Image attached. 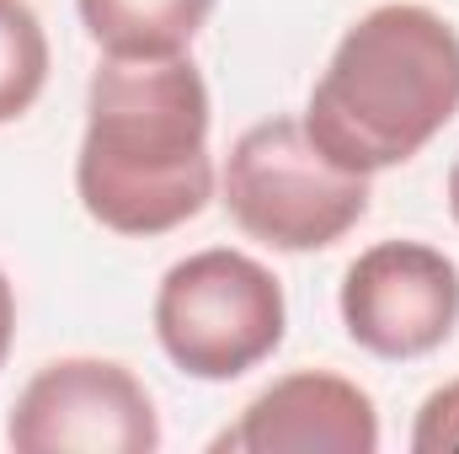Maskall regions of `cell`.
<instances>
[{
	"label": "cell",
	"mask_w": 459,
	"mask_h": 454,
	"mask_svg": "<svg viewBox=\"0 0 459 454\" xmlns=\"http://www.w3.org/2000/svg\"><path fill=\"white\" fill-rule=\"evenodd\" d=\"M289 305L283 284L246 251L209 246L177 262L155 294V337L193 380H235L273 358Z\"/></svg>",
	"instance_id": "cell-4"
},
{
	"label": "cell",
	"mask_w": 459,
	"mask_h": 454,
	"mask_svg": "<svg viewBox=\"0 0 459 454\" xmlns=\"http://www.w3.org/2000/svg\"><path fill=\"white\" fill-rule=\"evenodd\" d=\"M225 204L262 246L321 251L368 214V177L332 166L299 118H267L230 144Z\"/></svg>",
	"instance_id": "cell-3"
},
{
	"label": "cell",
	"mask_w": 459,
	"mask_h": 454,
	"mask_svg": "<svg viewBox=\"0 0 459 454\" xmlns=\"http://www.w3.org/2000/svg\"><path fill=\"white\" fill-rule=\"evenodd\" d=\"M86 32L117 59H171L187 54L214 0H75Z\"/></svg>",
	"instance_id": "cell-8"
},
{
	"label": "cell",
	"mask_w": 459,
	"mask_h": 454,
	"mask_svg": "<svg viewBox=\"0 0 459 454\" xmlns=\"http://www.w3.org/2000/svg\"><path fill=\"white\" fill-rule=\"evenodd\" d=\"M48 81V38L27 0H0V123L22 118Z\"/></svg>",
	"instance_id": "cell-9"
},
{
	"label": "cell",
	"mask_w": 459,
	"mask_h": 454,
	"mask_svg": "<svg viewBox=\"0 0 459 454\" xmlns=\"http://www.w3.org/2000/svg\"><path fill=\"white\" fill-rule=\"evenodd\" d=\"M347 337L374 358H422L459 321V267L422 240H379L342 278Z\"/></svg>",
	"instance_id": "cell-6"
},
{
	"label": "cell",
	"mask_w": 459,
	"mask_h": 454,
	"mask_svg": "<svg viewBox=\"0 0 459 454\" xmlns=\"http://www.w3.org/2000/svg\"><path fill=\"white\" fill-rule=\"evenodd\" d=\"M11 337H16V294L0 273V369H5V353H11Z\"/></svg>",
	"instance_id": "cell-11"
},
{
	"label": "cell",
	"mask_w": 459,
	"mask_h": 454,
	"mask_svg": "<svg viewBox=\"0 0 459 454\" xmlns=\"http://www.w3.org/2000/svg\"><path fill=\"white\" fill-rule=\"evenodd\" d=\"M459 113V32L417 0L358 16L310 92L305 134L358 177L411 161Z\"/></svg>",
	"instance_id": "cell-2"
},
{
	"label": "cell",
	"mask_w": 459,
	"mask_h": 454,
	"mask_svg": "<svg viewBox=\"0 0 459 454\" xmlns=\"http://www.w3.org/2000/svg\"><path fill=\"white\" fill-rule=\"evenodd\" d=\"M449 209H455V220H459V161H455V171H449Z\"/></svg>",
	"instance_id": "cell-12"
},
{
	"label": "cell",
	"mask_w": 459,
	"mask_h": 454,
	"mask_svg": "<svg viewBox=\"0 0 459 454\" xmlns=\"http://www.w3.org/2000/svg\"><path fill=\"white\" fill-rule=\"evenodd\" d=\"M214 454H374L379 450V417L374 401L321 369H299L278 385H267L240 423L225 428Z\"/></svg>",
	"instance_id": "cell-7"
},
{
	"label": "cell",
	"mask_w": 459,
	"mask_h": 454,
	"mask_svg": "<svg viewBox=\"0 0 459 454\" xmlns=\"http://www.w3.org/2000/svg\"><path fill=\"white\" fill-rule=\"evenodd\" d=\"M75 188L86 214L117 235H166L209 209V86L187 54L102 59Z\"/></svg>",
	"instance_id": "cell-1"
},
{
	"label": "cell",
	"mask_w": 459,
	"mask_h": 454,
	"mask_svg": "<svg viewBox=\"0 0 459 454\" xmlns=\"http://www.w3.org/2000/svg\"><path fill=\"white\" fill-rule=\"evenodd\" d=\"M5 439L22 454H150L160 450V423L123 363L59 358L27 380Z\"/></svg>",
	"instance_id": "cell-5"
},
{
	"label": "cell",
	"mask_w": 459,
	"mask_h": 454,
	"mask_svg": "<svg viewBox=\"0 0 459 454\" xmlns=\"http://www.w3.org/2000/svg\"><path fill=\"white\" fill-rule=\"evenodd\" d=\"M411 450L417 454H459V380H449L444 390H433L417 412L411 428Z\"/></svg>",
	"instance_id": "cell-10"
}]
</instances>
